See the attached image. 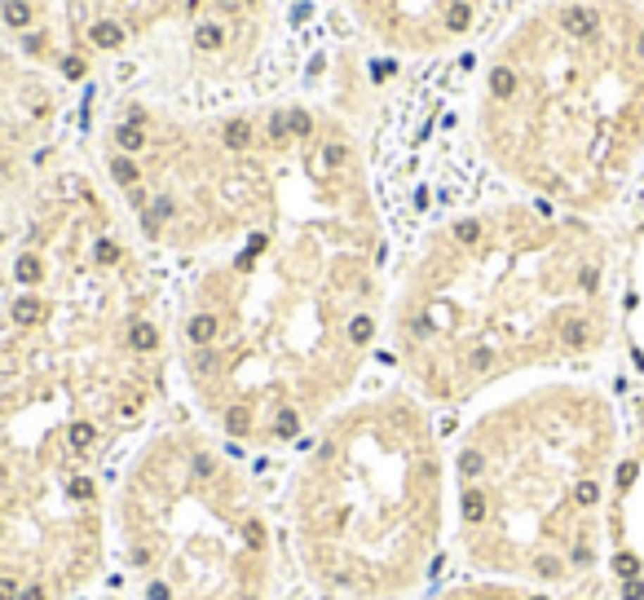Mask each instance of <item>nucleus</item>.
<instances>
[{
    "label": "nucleus",
    "mask_w": 644,
    "mask_h": 600,
    "mask_svg": "<svg viewBox=\"0 0 644 600\" xmlns=\"http://www.w3.org/2000/svg\"><path fill=\"white\" fill-rule=\"evenodd\" d=\"M375 137L305 85L93 106L97 177L168 287L177 397L265 463L379 371L398 247Z\"/></svg>",
    "instance_id": "1"
},
{
    "label": "nucleus",
    "mask_w": 644,
    "mask_h": 600,
    "mask_svg": "<svg viewBox=\"0 0 644 600\" xmlns=\"http://www.w3.org/2000/svg\"><path fill=\"white\" fill-rule=\"evenodd\" d=\"M618 313L609 221L494 186L428 216L398 247L379 371L450 420L521 380L596 371Z\"/></svg>",
    "instance_id": "2"
},
{
    "label": "nucleus",
    "mask_w": 644,
    "mask_h": 600,
    "mask_svg": "<svg viewBox=\"0 0 644 600\" xmlns=\"http://www.w3.org/2000/svg\"><path fill=\"white\" fill-rule=\"evenodd\" d=\"M464 146L499 190L609 221L644 177V0H512L459 62Z\"/></svg>",
    "instance_id": "3"
},
{
    "label": "nucleus",
    "mask_w": 644,
    "mask_h": 600,
    "mask_svg": "<svg viewBox=\"0 0 644 600\" xmlns=\"http://www.w3.org/2000/svg\"><path fill=\"white\" fill-rule=\"evenodd\" d=\"M626 411L591 371L534 375L446 420L464 574L578 592L605 578Z\"/></svg>",
    "instance_id": "4"
},
{
    "label": "nucleus",
    "mask_w": 644,
    "mask_h": 600,
    "mask_svg": "<svg viewBox=\"0 0 644 600\" xmlns=\"http://www.w3.org/2000/svg\"><path fill=\"white\" fill-rule=\"evenodd\" d=\"M278 516L318 600H424L450 556L446 415L375 371L283 459Z\"/></svg>",
    "instance_id": "5"
},
{
    "label": "nucleus",
    "mask_w": 644,
    "mask_h": 600,
    "mask_svg": "<svg viewBox=\"0 0 644 600\" xmlns=\"http://www.w3.org/2000/svg\"><path fill=\"white\" fill-rule=\"evenodd\" d=\"M265 459L177 397L111 481V556L133 600H283L291 552Z\"/></svg>",
    "instance_id": "6"
},
{
    "label": "nucleus",
    "mask_w": 644,
    "mask_h": 600,
    "mask_svg": "<svg viewBox=\"0 0 644 600\" xmlns=\"http://www.w3.org/2000/svg\"><path fill=\"white\" fill-rule=\"evenodd\" d=\"M0 40L75 93L243 102L296 89L301 0H0Z\"/></svg>",
    "instance_id": "7"
},
{
    "label": "nucleus",
    "mask_w": 644,
    "mask_h": 600,
    "mask_svg": "<svg viewBox=\"0 0 644 600\" xmlns=\"http://www.w3.org/2000/svg\"><path fill=\"white\" fill-rule=\"evenodd\" d=\"M318 36L349 44L375 71L428 80L490 31L507 0H301Z\"/></svg>",
    "instance_id": "8"
},
{
    "label": "nucleus",
    "mask_w": 644,
    "mask_h": 600,
    "mask_svg": "<svg viewBox=\"0 0 644 600\" xmlns=\"http://www.w3.org/2000/svg\"><path fill=\"white\" fill-rule=\"evenodd\" d=\"M605 582L614 600H644V389L631 397L626 442L614 477Z\"/></svg>",
    "instance_id": "9"
},
{
    "label": "nucleus",
    "mask_w": 644,
    "mask_h": 600,
    "mask_svg": "<svg viewBox=\"0 0 644 600\" xmlns=\"http://www.w3.org/2000/svg\"><path fill=\"white\" fill-rule=\"evenodd\" d=\"M424 600H614V592H609L605 578L587 582V587H578V592H548V587H530V582L464 574L459 582H446V587L428 592Z\"/></svg>",
    "instance_id": "10"
},
{
    "label": "nucleus",
    "mask_w": 644,
    "mask_h": 600,
    "mask_svg": "<svg viewBox=\"0 0 644 600\" xmlns=\"http://www.w3.org/2000/svg\"><path fill=\"white\" fill-rule=\"evenodd\" d=\"M309 600H318V596H309Z\"/></svg>",
    "instance_id": "11"
}]
</instances>
